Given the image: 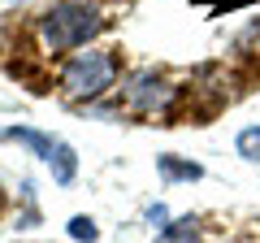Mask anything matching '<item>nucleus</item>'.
Returning a JSON list of instances; mask_svg holds the SVG:
<instances>
[{
    "instance_id": "obj_7",
    "label": "nucleus",
    "mask_w": 260,
    "mask_h": 243,
    "mask_svg": "<svg viewBox=\"0 0 260 243\" xmlns=\"http://www.w3.org/2000/svg\"><path fill=\"white\" fill-rule=\"evenodd\" d=\"M239 157L251 161V165H260V126H247L239 135Z\"/></svg>"
},
{
    "instance_id": "obj_6",
    "label": "nucleus",
    "mask_w": 260,
    "mask_h": 243,
    "mask_svg": "<svg viewBox=\"0 0 260 243\" xmlns=\"http://www.w3.org/2000/svg\"><path fill=\"white\" fill-rule=\"evenodd\" d=\"M156 169H160V174L169 178V183H178V178H186V183H195V178L204 174V169L195 165V161H178V157H160V161H156Z\"/></svg>"
},
{
    "instance_id": "obj_9",
    "label": "nucleus",
    "mask_w": 260,
    "mask_h": 243,
    "mask_svg": "<svg viewBox=\"0 0 260 243\" xmlns=\"http://www.w3.org/2000/svg\"><path fill=\"white\" fill-rule=\"evenodd\" d=\"M5 208H9V196H5V187H0V217H5Z\"/></svg>"
},
{
    "instance_id": "obj_3",
    "label": "nucleus",
    "mask_w": 260,
    "mask_h": 243,
    "mask_svg": "<svg viewBox=\"0 0 260 243\" xmlns=\"http://www.w3.org/2000/svg\"><path fill=\"white\" fill-rule=\"evenodd\" d=\"M178 96H182V83H174L165 70H135L121 83V109L135 113V117H152L160 126H169Z\"/></svg>"
},
{
    "instance_id": "obj_2",
    "label": "nucleus",
    "mask_w": 260,
    "mask_h": 243,
    "mask_svg": "<svg viewBox=\"0 0 260 243\" xmlns=\"http://www.w3.org/2000/svg\"><path fill=\"white\" fill-rule=\"evenodd\" d=\"M117 74H121V48H87L61 66L56 92L65 100H95L117 83Z\"/></svg>"
},
{
    "instance_id": "obj_8",
    "label": "nucleus",
    "mask_w": 260,
    "mask_h": 243,
    "mask_svg": "<svg viewBox=\"0 0 260 243\" xmlns=\"http://www.w3.org/2000/svg\"><path fill=\"white\" fill-rule=\"evenodd\" d=\"M70 234H74V239H87V243H95V222L91 217H74V222H70Z\"/></svg>"
},
{
    "instance_id": "obj_4",
    "label": "nucleus",
    "mask_w": 260,
    "mask_h": 243,
    "mask_svg": "<svg viewBox=\"0 0 260 243\" xmlns=\"http://www.w3.org/2000/svg\"><path fill=\"white\" fill-rule=\"evenodd\" d=\"M208 222L213 213H186V217H174L165 230L156 234V243H208Z\"/></svg>"
},
{
    "instance_id": "obj_1",
    "label": "nucleus",
    "mask_w": 260,
    "mask_h": 243,
    "mask_svg": "<svg viewBox=\"0 0 260 243\" xmlns=\"http://www.w3.org/2000/svg\"><path fill=\"white\" fill-rule=\"evenodd\" d=\"M104 26H109V18H104V9L95 5V0H56L52 9L35 13V22H30L35 44H39L44 56L74 52V48L91 44Z\"/></svg>"
},
{
    "instance_id": "obj_5",
    "label": "nucleus",
    "mask_w": 260,
    "mask_h": 243,
    "mask_svg": "<svg viewBox=\"0 0 260 243\" xmlns=\"http://www.w3.org/2000/svg\"><path fill=\"white\" fill-rule=\"evenodd\" d=\"M48 169H52V178L61 183V187H70V183H74V169H78V161H74V148L56 139V152L48 157Z\"/></svg>"
}]
</instances>
